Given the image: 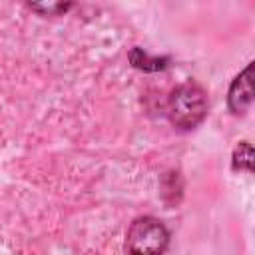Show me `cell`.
I'll list each match as a JSON object with an SVG mask.
<instances>
[{
    "label": "cell",
    "mask_w": 255,
    "mask_h": 255,
    "mask_svg": "<svg viewBox=\"0 0 255 255\" xmlns=\"http://www.w3.org/2000/svg\"><path fill=\"white\" fill-rule=\"evenodd\" d=\"M207 114V96L201 86L187 82L177 86L167 100V118L177 129L197 128Z\"/></svg>",
    "instance_id": "obj_1"
},
{
    "label": "cell",
    "mask_w": 255,
    "mask_h": 255,
    "mask_svg": "<svg viewBox=\"0 0 255 255\" xmlns=\"http://www.w3.org/2000/svg\"><path fill=\"white\" fill-rule=\"evenodd\" d=\"M233 169L239 171H253V147L249 141H241L235 149H233Z\"/></svg>",
    "instance_id": "obj_5"
},
{
    "label": "cell",
    "mask_w": 255,
    "mask_h": 255,
    "mask_svg": "<svg viewBox=\"0 0 255 255\" xmlns=\"http://www.w3.org/2000/svg\"><path fill=\"white\" fill-rule=\"evenodd\" d=\"M251 74H253V62H249L231 82L229 92H227V104L231 114L241 116L249 110L251 102H253V82H251Z\"/></svg>",
    "instance_id": "obj_3"
},
{
    "label": "cell",
    "mask_w": 255,
    "mask_h": 255,
    "mask_svg": "<svg viewBox=\"0 0 255 255\" xmlns=\"http://www.w3.org/2000/svg\"><path fill=\"white\" fill-rule=\"evenodd\" d=\"M28 8L42 14V16H60V14L68 12L72 8V4H68V2H48V4H28Z\"/></svg>",
    "instance_id": "obj_6"
},
{
    "label": "cell",
    "mask_w": 255,
    "mask_h": 255,
    "mask_svg": "<svg viewBox=\"0 0 255 255\" xmlns=\"http://www.w3.org/2000/svg\"><path fill=\"white\" fill-rule=\"evenodd\" d=\"M169 245V231L165 225L149 215L133 219L126 233L128 255H163Z\"/></svg>",
    "instance_id": "obj_2"
},
{
    "label": "cell",
    "mask_w": 255,
    "mask_h": 255,
    "mask_svg": "<svg viewBox=\"0 0 255 255\" xmlns=\"http://www.w3.org/2000/svg\"><path fill=\"white\" fill-rule=\"evenodd\" d=\"M129 62L133 68L137 70H143V72H157V70H163L167 66V58H155V56H149L147 52H143L141 48H133L129 52Z\"/></svg>",
    "instance_id": "obj_4"
}]
</instances>
